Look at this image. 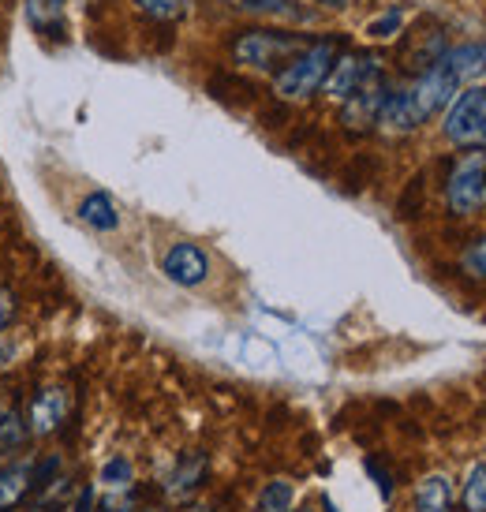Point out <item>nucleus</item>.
<instances>
[{
	"label": "nucleus",
	"mask_w": 486,
	"mask_h": 512,
	"mask_svg": "<svg viewBox=\"0 0 486 512\" xmlns=\"http://www.w3.org/2000/svg\"><path fill=\"white\" fill-rule=\"evenodd\" d=\"M344 53V38L341 34H329V38H315L303 53L288 60L281 72L273 75V94L277 101H307L315 98L318 90L326 86L329 72L337 57Z\"/></svg>",
	"instance_id": "1"
},
{
	"label": "nucleus",
	"mask_w": 486,
	"mask_h": 512,
	"mask_svg": "<svg viewBox=\"0 0 486 512\" xmlns=\"http://www.w3.org/2000/svg\"><path fill=\"white\" fill-rule=\"evenodd\" d=\"M315 38L307 34H292V30H266V27H251L240 30L232 38V60L243 64V68H255V72H281L288 60L303 53Z\"/></svg>",
	"instance_id": "2"
},
{
	"label": "nucleus",
	"mask_w": 486,
	"mask_h": 512,
	"mask_svg": "<svg viewBox=\"0 0 486 512\" xmlns=\"http://www.w3.org/2000/svg\"><path fill=\"white\" fill-rule=\"evenodd\" d=\"M486 202V150H472L453 161L445 180V206L453 217H472Z\"/></svg>",
	"instance_id": "3"
},
{
	"label": "nucleus",
	"mask_w": 486,
	"mask_h": 512,
	"mask_svg": "<svg viewBox=\"0 0 486 512\" xmlns=\"http://www.w3.org/2000/svg\"><path fill=\"white\" fill-rule=\"evenodd\" d=\"M445 139L464 150H483L486 146V86H468L449 101L445 113Z\"/></svg>",
	"instance_id": "4"
},
{
	"label": "nucleus",
	"mask_w": 486,
	"mask_h": 512,
	"mask_svg": "<svg viewBox=\"0 0 486 512\" xmlns=\"http://www.w3.org/2000/svg\"><path fill=\"white\" fill-rule=\"evenodd\" d=\"M23 412H27L30 438H57L68 423V415H72V393L64 385H38Z\"/></svg>",
	"instance_id": "5"
},
{
	"label": "nucleus",
	"mask_w": 486,
	"mask_h": 512,
	"mask_svg": "<svg viewBox=\"0 0 486 512\" xmlns=\"http://www.w3.org/2000/svg\"><path fill=\"white\" fill-rule=\"evenodd\" d=\"M34 490H38V453L34 449L0 464V512H19L23 505H30Z\"/></svg>",
	"instance_id": "6"
},
{
	"label": "nucleus",
	"mask_w": 486,
	"mask_h": 512,
	"mask_svg": "<svg viewBox=\"0 0 486 512\" xmlns=\"http://www.w3.org/2000/svg\"><path fill=\"white\" fill-rule=\"evenodd\" d=\"M382 72V60L374 57V53H363V49H344L341 57H337V64H333V72H329L326 79V90L333 101H348L352 94H356L359 86L367 83V79H374V75Z\"/></svg>",
	"instance_id": "7"
},
{
	"label": "nucleus",
	"mask_w": 486,
	"mask_h": 512,
	"mask_svg": "<svg viewBox=\"0 0 486 512\" xmlns=\"http://www.w3.org/2000/svg\"><path fill=\"white\" fill-rule=\"evenodd\" d=\"M389 94H393V86L386 83V75L378 72L374 79H367V83L359 86L352 98L344 101L341 124L348 131H356V135H363V131H374V128H378V116H382V105L389 101Z\"/></svg>",
	"instance_id": "8"
},
{
	"label": "nucleus",
	"mask_w": 486,
	"mask_h": 512,
	"mask_svg": "<svg viewBox=\"0 0 486 512\" xmlns=\"http://www.w3.org/2000/svg\"><path fill=\"white\" fill-rule=\"evenodd\" d=\"M161 273L176 288H199L210 281V255L202 251L199 243L180 240L161 255Z\"/></svg>",
	"instance_id": "9"
},
{
	"label": "nucleus",
	"mask_w": 486,
	"mask_h": 512,
	"mask_svg": "<svg viewBox=\"0 0 486 512\" xmlns=\"http://www.w3.org/2000/svg\"><path fill=\"white\" fill-rule=\"evenodd\" d=\"M206 475H210V456L199 453V449H195V453H184L176 460L169 483H165V494H169L172 501H191L202 490Z\"/></svg>",
	"instance_id": "10"
},
{
	"label": "nucleus",
	"mask_w": 486,
	"mask_h": 512,
	"mask_svg": "<svg viewBox=\"0 0 486 512\" xmlns=\"http://www.w3.org/2000/svg\"><path fill=\"white\" fill-rule=\"evenodd\" d=\"M449 68V75L457 79L460 86L486 75V42H468V45H453L438 57Z\"/></svg>",
	"instance_id": "11"
},
{
	"label": "nucleus",
	"mask_w": 486,
	"mask_h": 512,
	"mask_svg": "<svg viewBox=\"0 0 486 512\" xmlns=\"http://www.w3.org/2000/svg\"><path fill=\"white\" fill-rule=\"evenodd\" d=\"M457 494H453V479L434 471L423 483L415 486V512H453Z\"/></svg>",
	"instance_id": "12"
},
{
	"label": "nucleus",
	"mask_w": 486,
	"mask_h": 512,
	"mask_svg": "<svg viewBox=\"0 0 486 512\" xmlns=\"http://www.w3.org/2000/svg\"><path fill=\"white\" fill-rule=\"evenodd\" d=\"M30 449V427H27V412L8 404L4 415H0V460H12V456L27 453Z\"/></svg>",
	"instance_id": "13"
},
{
	"label": "nucleus",
	"mask_w": 486,
	"mask_h": 512,
	"mask_svg": "<svg viewBox=\"0 0 486 512\" xmlns=\"http://www.w3.org/2000/svg\"><path fill=\"white\" fill-rule=\"evenodd\" d=\"M75 217H79L86 228H94V232H116V228H120V210H116V202L109 199L105 191H90V195L79 202Z\"/></svg>",
	"instance_id": "14"
},
{
	"label": "nucleus",
	"mask_w": 486,
	"mask_h": 512,
	"mask_svg": "<svg viewBox=\"0 0 486 512\" xmlns=\"http://www.w3.org/2000/svg\"><path fill=\"white\" fill-rule=\"evenodd\" d=\"M27 15L34 30L42 38H64L68 34V23H64V0H27Z\"/></svg>",
	"instance_id": "15"
},
{
	"label": "nucleus",
	"mask_w": 486,
	"mask_h": 512,
	"mask_svg": "<svg viewBox=\"0 0 486 512\" xmlns=\"http://www.w3.org/2000/svg\"><path fill=\"white\" fill-rule=\"evenodd\" d=\"M105 494H131L135 490V464L128 456H109L98 471V483Z\"/></svg>",
	"instance_id": "16"
},
{
	"label": "nucleus",
	"mask_w": 486,
	"mask_h": 512,
	"mask_svg": "<svg viewBox=\"0 0 486 512\" xmlns=\"http://www.w3.org/2000/svg\"><path fill=\"white\" fill-rule=\"evenodd\" d=\"M296 505V486L288 479H270L258 490V512H292Z\"/></svg>",
	"instance_id": "17"
},
{
	"label": "nucleus",
	"mask_w": 486,
	"mask_h": 512,
	"mask_svg": "<svg viewBox=\"0 0 486 512\" xmlns=\"http://www.w3.org/2000/svg\"><path fill=\"white\" fill-rule=\"evenodd\" d=\"M460 505H464V512H486V460L468 468L464 490H460Z\"/></svg>",
	"instance_id": "18"
},
{
	"label": "nucleus",
	"mask_w": 486,
	"mask_h": 512,
	"mask_svg": "<svg viewBox=\"0 0 486 512\" xmlns=\"http://www.w3.org/2000/svg\"><path fill=\"white\" fill-rule=\"evenodd\" d=\"M243 12L266 15V19H311V12H303L296 0H236Z\"/></svg>",
	"instance_id": "19"
},
{
	"label": "nucleus",
	"mask_w": 486,
	"mask_h": 512,
	"mask_svg": "<svg viewBox=\"0 0 486 512\" xmlns=\"http://www.w3.org/2000/svg\"><path fill=\"white\" fill-rule=\"evenodd\" d=\"M146 19H154V23H176L180 15H184V4L187 0H131Z\"/></svg>",
	"instance_id": "20"
},
{
	"label": "nucleus",
	"mask_w": 486,
	"mask_h": 512,
	"mask_svg": "<svg viewBox=\"0 0 486 512\" xmlns=\"http://www.w3.org/2000/svg\"><path fill=\"white\" fill-rule=\"evenodd\" d=\"M460 270L468 273L472 281H486V236L472 240L460 255Z\"/></svg>",
	"instance_id": "21"
},
{
	"label": "nucleus",
	"mask_w": 486,
	"mask_h": 512,
	"mask_svg": "<svg viewBox=\"0 0 486 512\" xmlns=\"http://www.w3.org/2000/svg\"><path fill=\"white\" fill-rule=\"evenodd\" d=\"M401 27H404V8H389L386 15H378V19L367 23V34L378 38V42H386V38H397Z\"/></svg>",
	"instance_id": "22"
},
{
	"label": "nucleus",
	"mask_w": 486,
	"mask_h": 512,
	"mask_svg": "<svg viewBox=\"0 0 486 512\" xmlns=\"http://www.w3.org/2000/svg\"><path fill=\"white\" fill-rule=\"evenodd\" d=\"M68 512H98V486L94 483H83L79 490H75L72 505H68Z\"/></svg>",
	"instance_id": "23"
},
{
	"label": "nucleus",
	"mask_w": 486,
	"mask_h": 512,
	"mask_svg": "<svg viewBox=\"0 0 486 512\" xmlns=\"http://www.w3.org/2000/svg\"><path fill=\"white\" fill-rule=\"evenodd\" d=\"M15 311H19V296L12 288L0 285V333H8V326L15 322Z\"/></svg>",
	"instance_id": "24"
},
{
	"label": "nucleus",
	"mask_w": 486,
	"mask_h": 512,
	"mask_svg": "<svg viewBox=\"0 0 486 512\" xmlns=\"http://www.w3.org/2000/svg\"><path fill=\"white\" fill-rule=\"evenodd\" d=\"M15 359H19V341H15V333H0V374L12 370Z\"/></svg>",
	"instance_id": "25"
},
{
	"label": "nucleus",
	"mask_w": 486,
	"mask_h": 512,
	"mask_svg": "<svg viewBox=\"0 0 486 512\" xmlns=\"http://www.w3.org/2000/svg\"><path fill=\"white\" fill-rule=\"evenodd\" d=\"M98 512H135V498L131 494H105V498H98Z\"/></svg>",
	"instance_id": "26"
},
{
	"label": "nucleus",
	"mask_w": 486,
	"mask_h": 512,
	"mask_svg": "<svg viewBox=\"0 0 486 512\" xmlns=\"http://www.w3.org/2000/svg\"><path fill=\"white\" fill-rule=\"evenodd\" d=\"M315 4H326V8H344L348 0H315Z\"/></svg>",
	"instance_id": "27"
},
{
	"label": "nucleus",
	"mask_w": 486,
	"mask_h": 512,
	"mask_svg": "<svg viewBox=\"0 0 486 512\" xmlns=\"http://www.w3.org/2000/svg\"><path fill=\"white\" fill-rule=\"evenodd\" d=\"M292 512H318L315 505H300V509H292Z\"/></svg>",
	"instance_id": "28"
},
{
	"label": "nucleus",
	"mask_w": 486,
	"mask_h": 512,
	"mask_svg": "<svg viewBox=\"0 0 486 512\" xmlns=\"http://www.w3.org/2000/svg\"><path fill=\"white\" fill-rule=\"evenodd\" d=\"M135 512H165V509H158V505H146V509H135Z\"/></svg>",
	"instance_id": "29"
},
{
	"label": "nucleus",
	"mask_w": 486,
	"mask_h": 512,
	"mask_svg": "<svg viewBox=\"0 0 486 512\" xmlns=\"http://www.w3.org/2000/svg\"><path fill=\"white\" fill-rule=\"evenodd\" d=\"M34 512H68V509H34Z\"/></svg>",
	"instance_id": "30"
},
{
	"label": "nucleus",
	"mask_w": 486,
	"mask_h": 512,
	"mask_svg": "<svg viewBox=\"0 0 486 512\" xmlns=\"http://www.w3.org/2000/svg\"><path fill=\"white\" fill-rule=\"evenodd\" d=\"M187 512H210V509H202V505H195V509H187Z\"/></svg>",
	"instance_id": "31"
},
{
	"label": "nucleus",
	"mask_w": 486,
	"mask_h": 512,
	"mask_svg": "<svg viewBox=\"0 0 486 512\" xmlns=\"http://www.w3.org/2000/svg\"><path fill=\"white\" fill-rule=\"evenodd\" d=\"M4 408H8V404H4V400H0V415H4Z\"/></svg>",
	"instance_id": "32"
},
{
	"label": "nucleus",
	"mask_w": 486,
	"mask_h": 512,
	"mask_svg": "<svg viewBox=\"0 0 486 512\" xmlns=\"http://www.w3.org/2000/svg\"><path fill=\"white\" fill-rule=\"evenodd\" d=\"M0 464H4V460H0Z\"/></svg>",
	"instance_id": "33"
}]
</instances>
